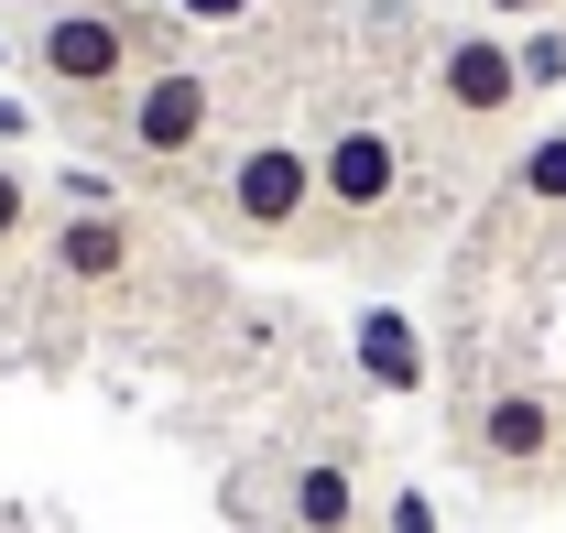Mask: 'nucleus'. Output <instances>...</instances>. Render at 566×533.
Masks as SVG:
<instances>
[{
	"instance_id": "9d476101",
	"label": "nucleus",
	"mask_w": 566,
	"mask_h": 533,
	"mask_svg": "<svg viewBox=\"0 0 566 533\" xmlns=\"http://www.w3.org/2000/svg\"><path fill=\"white\" fill-rule=\"evenodd\" d=\"M501 197L523 207V218H566V121H556V132H534L512 164H501Z\"/></svg>"
},
{
	"instance_id": "6e6552de",
	"label": "nucleus",
	"mask_w": 566,
	"mask_h": 533,
	"mask_svg": "<svg viewBox=\"0 0 566 533\" xmlns=\"http://www.w3.org/2000/svg\"><path fill=\"white\" fill-rule=\"evenodd\" d=\"M370 468H359L349 436H305V447H283L273 458V490L251 501V523L273 533H370Z\"/></svg>"
},
{
	"instance_id": "20e7f679",
	"label": "nucleus",
	"mask_w": 566,
	"mask_h": 533,
	"mask_svg": "<svg viewBox=\"0 0 566 533\" xmlns=\"http://www.w3.org/2000/svg\"><path fill=\"white\" fill-rule=\"evenodd\" d=\"M316 207H327V240H370V229H392L403 197H415V132L392 121V109H370V98H338V109H316Z\"/></svg>"
},
{
	"instance_id": "7ed1b4c3",
	"label": "nucleus",
	"mask_w": 566,
	"mask_h": 533,
	"mask_svg": "<svg viewBox=\"0 0 566 533\" xmlns=\"http://www.w3.org/2000/svg\"><path fill=\"white\" fill-rule=\"evenodd\" d=\"M98 142H109V164L142 175V186H197L218 164V142H229V76L197 66V55H164V66L98 121Z\"/></svg>"
},
{
	"instance_id": "1a4fd4ad",
	"label": "nucleus",
	"mask_w": 566,
	"mask_h": 533,
	"mask_svg": "<svg viewBox=\"0 0 566 533\" xmlns=\"http://www.w3.org/2000/svg\"><path fill=\"white\" fill-rule=\"evenodd\" d=\"M349 359H359V382L381 403H415L424 382H436V348H424L415 305H359L349 316Z\"/></svg>"
},
{
	"instance_id": "39448f33",
	"label": "nucleus",
	"mask_w": 566,
	"mask_h": 533,
	"mask_svg": "<svg viewBox=\"0 0 566 533\" xmlns=\"http://www.w3.org/2000/svg\"><path fill=\"white\" fill-rule=\"evenodd\" d=\"M458 458L480 468L491 490H545V479H566V393L534 382V370L480 382L469 414H458Z\"/></svg>"
},
{
	"instance_id": "423d86ee",
	"label": "nucleus",
	"mask_w": 566,
	"mask_h": 533,
	"mask_svg": "<svg viewBox=\"0 0 566 533\" xmlns=\"http://www.w3.org/2000/svg\"><path fill=\"white\" fill-rule=\"evenodd\" d=\"M424 109H436V132H458V142H501L534 109L512 33H501V22H447V33L424 44Z\"/></svg>"
},
{
	"instance_id": "f8f14e48",
	"label": "nucleus",
	"mask_w": 566,
	"mask_h": 533,
	"mask_svg": "<svg viewBox=\"0 0 566 533\" xmlns=\"http://www.w3.org/2000/svg\"><path fill=\"white\" fill-rule=\"evenodd\" d=\"M512 55H523V87H534V98H556V87H566V22L512 33Z\"/></svg>"
},
{
	"instance_id": "2eb2a0df",
	"label": "nucleus",
	"mask_w": 566,
	"mask_h": 533,
	"mask_svg": "<svg viewBox=\"0 0 566 533\" xmlns=\"http://www.w3.org/2000/svg\"><path fill=\"white\" fill-rule=\"evenodd\" d=\"M469 11H480V22H545L556 0H469Z\"/></svg>"
},
{
	"instance_id": "f257e3e1",
	"label": "nucleus",
	"mask_w": 566,
	"mask_h": 533,
	"mask_svg": "<svg viewBox=\"0 0 566 533\" xmlns=\"http://www.w3.org/2000/svg\"><path fill=\"white\" fill-rule=\"evenodd\" d=\"M11 44H22V76H33L55 109H76V121L98 132L142 76L175 55V22L142 11V0H33Z\"/></svg>"
},
{
	"instance_id": "4468645a",
	"label": "nucleus",
	"mask_w": 566,
	"mask_h": 533,
	"mask_svg": "<svg viewBox=\"0 0 566 533\" xmlns=\"http://www.w3.org/2000/svg\"><path fill=\"white\" fill-rule=\"evenodd\" d=\"M370 533H447V512H436V501H424L415 479H392V490H381V501H370Z\"/></svg>"
},
{
	"instance_id": "f3484780",
	"label": "nucleus",
	"mask_w": 566,
	"mask_h": 533,
	"mask_svg": "<svg viewBox=\"0 0 566 533\" xmlns=\"http://www.w3.org/2000/svg\"><path fill=\"white\" fill-rule=\"evenodd\" d=\"M0 66H22V44H11V33H0Z\"/></svg>"
},
{
	"instance_id": "f03ea898",
	"label": "nucleus",
	"mask_w": 566,
	"mask_h": 533,
	"mask_svg": "<svg viewBox=\"0 0 566 533\" xmlns=\"http://www.w3.org/2000/svg\"><path fill=\"white\" fill-rule=\"evenodd\" d=\"M229 251H327V207H316V142L305 132H240L218 142V164L186 186Z\"/></svg>"
},
{
	"instance_id": "ddd939ff",
	"label": "nucleus",
	"mask_w": 566,
	"mask_h": 533,
	"mask_svg": "<svg viewBox=\"0 0 566 533\" xmlns=\"http://www.w3.org/2000/svg\"><path fill=\"white\" fill-rule=\"evenodd\" d=\"M175 33H251L262 22V0H153Z\"/></svg>"
},
{
	"instance_id": "0eeeda50",
	"label": "nucleus",
	"mask_w": 566,
	"mask_h": 533,
	"mask_svg": "<svg viewBox=\"0 0 566 533\" xmlns=\"http://www.w3.org/2000/svg\"><path fill=\"white\" fill-rule=\"evenodd\" d=\"M153 262H164V240L142 207H44V283L66 305H109V294L153 283Z\"/></svg>"
},
{
	"instance_id": "dca6fc26",
	"label": "nucleus",
	"mask_w": 566,
	"mask_h": 533,
	"mask_svg": "<svg viewBox=\"0 0 566 533\" xmlns=\"http://www.w3.org/2000/svg\"><path fill=\"white\" fill-rule=\"evenodd\" d=\"M22 132H33V109H22V98H0V153H11Z\"/></svg>"
},
{
	"instance_id": "9b49d317",
	"label": "nucleus",
	"mask_w": 566,
	"mask_h": 533,
	"mask_svg": "<svg viewBox=\"0 0 566 533\" xmlns=\"http://www.w3.org/2000/svg\"><path fill=\"white\" fill-rule=\"evenodd\" d=\"M33 229H44V186H33V175H22V164L0 153V262H11V251H22Z\"/></svg>"
}]
</instances>
